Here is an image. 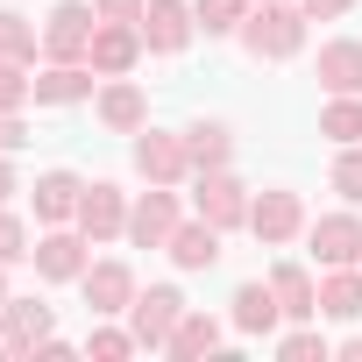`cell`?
<instances>
[{"label": "cell", "mask_w": 362, "mask_h": 362, "mask_svg": "<svg viewBox=\"0 0 362 362\" xmlns=\"http://www.w3.org/2000/svg\"><path fill=\"white\" fill-rule=\"evenodd\" d=\"M305 29H313V15L298 8V0H256L249 22L235 29V43H242V57H256V64H291V57L305 50Z\"/></svg>", "instance_id": "6da1fadb"}, {"label": "cell", "mask_w": 362, "mask_h": 362, "mask_svg": "<svg viewBox=\"0 0 362 362\" xmlns=\"http://www.w3.org/2000/svg\"><path fill=\"white\" fill-rule=\"evenodd\" d=\"M128 163H135L142 185H185V177H192L185 128H135L128 135Z\"/></svg>", "instance_id": "7a4b0ae2"}, {"label": "cell", "mask_w": 362, "mask_h": 362, "mask_svg": "<svg viewBox=\"0 0 362 362\" xmlns=\"http://www.w3.org/2000/svg\"><path fill=\"white\" fill-rule=\"evenodd\" d=\"M249 199H256V192L235 177V163H221V170H192V214L214 221L221 235L249 228Z\"/></svg>", "instance_id": "3957f363"}, {"label": "cell", "mask_w": 362, "mask_h": 362, "mask_svg": "<svg viewBox=\"0 0 362 362\" xmlns=\"http://www.w3.org/2000/svg\"><path fill=\"white\" fill-rule=\"evenodd\" d=\"M93 29H100L93 0H57V8L43 15V64H86Z\"/></svg>", "instance_id": "277c9868"}, {"label": "cell", "mask_w": 362, "mask_h": 362, "mask_svg": "<svg viewBox=\"0 0 362 362\" xmlns=\"http://www.w3.org/2000/svg\"><path fill=\"white\" fill-rule=\"evenodd\" d=\"M305 199L291 192V185H263L256 199H249V235L263 242V249H291L298 235H305Z\"/></svg>", "instance_id": "5b68a950"}, {"label": "cell", "mask_w": 362, "mask_h": 362, "mask_svg": "<svg viewBox=\"0 0 362 362\" xmlns=\"http://www.w3.org/2000/svg\"><path fill=\"white\" fill-rule=\"evenodd\" d=\"M177 320H185V291H177V284H149V291H135V305H128V334H135V348H149V355H163V341H170Z\"/></svg>", "instance_id": "8992f818"}, {"label": "cell", "mask_w": 362, "mask_h": 362, "mask_svg": "<svg viewBox=\"0 0 362 362\" xmlns=\"http://www.w3.org/2000/svg\"><path fill=\"white\" fill-rule=\"evenodd\" d=\"M128 192L114 185V177H93L86 185V199H78V235L93 242V249H107V242H128Z\"/></svg>", "instance_id": "52a82bcc"}, {"label": "cell", "mask_w": 362, "mask_h": 362, "mask_svg": "<svg viewBox=\"0 0 362 362\" xmlns=\"http://www.w3.org/2000/svg\"><path fill=\"white\" fill-rule=\"evenodd\" d=\"M78 291H86V313L93 320H128V305H135V270L121 263V256H100V263H86V277H78Z\"/></svg>", "instance_id": "ba28073f"}, {"label": "cell", "mask_w": 362, "mask_h": 362, "mask_svg": "<svg viewBox=\"0 0 362 362\" xmlns=\"http://www.w3.org/2000/svg\"><path fill=\"white\" fill-rule=\"evenodd\" d=\"M305 249H313V263H320V270L362 263V206H341V214L305 221Z\"/></svg>", "instance_id": "9c48e42d"}, {"label": "cell", "mask_w": 362, "mask_h": 362, "mask_svg": "<svg viewBox=\"0 0 362 362\" xmlns=\"http://www.w3.org/2000/svg\"><path fill=\"white\" fill-rule=\"evenodd\" d=\"M177 221H185L177 185H149V192H135V206H128V242H135V249H163V242L177 235Z\"/></svg>", "instance_id": "30bf717a"}, {"label": "cell", "mask_w": 362, "mask_h": 362, "mask_svg": "<svg viewBox=\"0 0 362 362\" xmlns=\"http://www.w3.org/2000/svg\"><path fill=\"white\" fill-rule=\"evenodd\" d=\"M29 263H36V277H43V284H78V277H86V263H93V242L78 235V221H71V228H43Z\"/></svg>", "instance_id": "8fae6325"}, {"label": "cell", "mask_w": 362, "mask_h": 362, "mask_svg": "<svg viewBox=\"0 0 362 362\" xmlns=\"http://www.w3.org/2000/svg\"><path fill=\"white\" fill-rule=\"evenodd\" d=\"M78 199H86V177H78L71 163H50V170H36V185H29L36 228H71V221H78Z\"/></svg>", "instance_id": "7c38bea8"}, {"label": "cell", "mask_w": 362, "mask_h": 362, "mask_svg": "<svg viewBox=\"0 0 362 362\" xmlns=\"http://www.w3.org/2000/svg\"><path fill=\"white\" fill-rule=\"evenodd\" d=\"M192 36H199L192 0H149V8H142V43H149V57H185Z\"/></svg>", "instance_id": "4fadbf2b"}, {"label": "cell", "mask_w": 362, "mask_h": 362, "mask_svg": "<svg viewBox=\"0 0 362 362\" xmlns=\"http://www.w3.org/2000/svg\"><path fill=\"white\" fill-rule=\"evenodd\" d=\"M142 57H149V43H142V22H100V29H93V50H86V64H93L100 78H128Z\"/></svg>", "instance_id": "5bb4252c"}, {"label": "cell", "mask_w": 362, "mask_h": 362, "mask_svg": "<svg viewBox=\"0 0 362 362\" xmlns=\"http://www.w3.org/2000/svg\"><path fill=\"white\" fill-rule=\"evenodd\" d=\"M228 327H235V334H249V341H277V327H284V305H277L270 277H249V284H235V298H228Z\"/></svg>", "instance_id": "9a60e30c"}, {"label": "cell", "mask_w": 362, "mask_h": 362, "mask_svg": "<svg viewBox=\"0 0 362 362\" xmlns=\"http://www.w3.org/2000/svg\"><path fill=\"white\" fill-rule=\"evenodd\" d=\"M93 114H100L107 135H135V128H149V93H142L135 78H100Z\"/></svg>", "instance_id": "2e32d148"}, {"label": "cell", "mask_w": 362, "mask_h": 362, "mask_svg": "<svg viewBox=\"0 0 362 362\" xmlns=\"http://www.w3.org/2000/svg\"><path fill=\"white\" fill-rule=\"evenodd\" d=\"M0 334H8V355H36V341L57 334V313L29 291V298H8L0 305Z\"/></svg>", "instance_id": "e0dca14e"}, {"label": "cell", "mask_w": 362, "mask_h": 362, "mask_svg": "<svg viewBox=\"0 0 362 362\" xmlns=\"http://www.w3.org/2000/svg\"><path fill=\"white\" fill-rule=\"evenodd\" d=\"M100 93L93 64H36V107H86Z\"/></svg>", "instance_id": "ac0fdd59"}, {"label": "cell", "mask_w": 362, "mask_h": 362, "mask_svg": "<svg viewBox=\"0 0 362 362\" xmlns=\"http://www.w3.org/2000/svg\"><path fill=\"white\" fill-rule=\"evenodd\" d=\"M221 341H228V327H221L214 313H199V305H185V320L170 327V341H163V355H170V362H206V355H214Z\"/></svg>", "instance_id": "d6986e66"}, {"label": "cell", "mask_w": 362, "mask_h": 362, "mask_svg": "<svg viewBox=\"0 0 362 362\" xmlns=\"http://www.w3.org/2000/svg\"><path fill=\"white\" fill-rule=\"evenodd\" d=\"M270 291H277V305H284V320H320V277L305 270V263H270Z\"/></svg>", "instance_id": "ffe728a7"}, {"label": "cell", "mask_w": 362, "mask_h": 362, "mask_svg": "<svg viewBox=\"0 0 362 362\" xmlns=\"http://www.w3.org/2000/svg\"><path fill=\"white\" fill-rule=\"evenodd\" d=\"M313 78L327 93H362V43L355 36H327L320 57H313Z\"/></svg>", "instance_id": "44dd1931"}, {"label": "cell", "mask_w": 362, "mask_h": 362, "mask_svg": "<svg viewBox=\"0 0 362 362\" xmlns=\"http://www.w3.org/2000/svg\"><path fill=\"white\" fill-rule=\"evenodd\" d=\"M163 256H170L177 270H214V263H221V228L199 221V214H192V221H177V235L163 242Z\"/></svg>", "instance_id": "7402d4cb"}, {"label": "cell", "mask_w": 362, "mask_h": 362, "mask_svg": "<svg viewBox=\"0 0 362 362\" xmlns=\"http://www.w3.org/2000/svg\"><path fill=\"white\" fill-rule=\"evenodd\" d=\"M320 320H362V263H341L320 277Z\"/></svg>", "instance_id": "603a6c76"}, {"label": "cell", "mask_w": 362, "mask_h": 362, "mask_svg": "<svg viewBox=\"0 0 362 362\" xmlns=\"http://www.w3.org/2000/svg\"><path fill=\"white\" fill-rule=\"evenodd\" d=\"M185 149H192V170H221V163H235V128L228 121H185Z\"/></svg>", "instance_id": "cb8c5ba5"}, {"label": "cell", "mask_w": 362, "mask_h": 362, "mask_svg": "<svg viewBox=\"0 0 362 362\" xmlns=\"http://www.w3.org/2000/svg\"><path fill=\"white\" fill-rule=\"evenodd\" d=\"M320 135H327L334 149L362 142V93H327V107H320Z\"/></svg>", "instance_id": "d4e9b609"}, {"label": "cell", "mask_w": 362, "mask_h": 362, "mask_svg": "<svg viewBox=\"0 0 362 362\" xmlns=\"http://www.w3.org/2000/svg\"><path fill=\"white\" fill-rule=\"evenodd\" d=\"M0 57L36 64V57H43V22H29L22 8H0Z\"/></svg>", "instance_id": "484cf974"}, {"label": "cell", "mask_w": 362, "mask_h": 362, "mask_svg": "<svg viewBox=\"0 0 362 362\" xmlns=\"http://www.w3.org/2000/svg\"><path fill=\"white\" fill-rule=\"evenodd\" d=\"M270 348H277L284 362H327V355H334V341H327L313 320H291V327H277V341H270Z\"/></svg>", "instance_id": "4316f807"}, {"label": "cell", "mask_w": 362, "mask_h": 362, "mask_svg": "<svg viewBox=\"0 0 362 362\" xmlns=\"http://www.w3.org/2000/svg\"><path fill=\"white\" fill-rule=\"evenodd\" d=\"M256 0H192V15H199V36H235L249 22Z\"/></svg>", "instance_id": "83f0119b"}, {"label": "cell", "mask_w": 362, "mask_h": 362, "mask_svg": "<svg viewBox=\"0 0 362 362\" xmlns=\"http://www.w3.org/2000/svg\"><path fill=\"white\" fill-rule=\"evenodd\" d=\"M29 100H36V64L0 57V114H22Z\"/></svg>", "instance_id": "f1b7e54d"}, {"label": "cell", "mask_w": 362, "mask_h": 362, "mask_svg": "<svg viewBox=\"0 0 362 362\" xmlns=\"http://www.w3.org/2000/svg\"><path fill=\"white\" fill-rule=\"evenodd\" d=\"M29 256H36V235H29V221H22L15 206H0V263L15 270V263H29Z\"/></svg>", "instance_id": "f546056e"}, {"label": "cell", "mask_w": 362, "mask_h": 362, "mask_svg": "<svg viewBox=\"0 0 362 362\" xmlns=\"http://www.w3.org/2000/svg\"><path fill=\"white\" fill-rule=\"evenodd\" d=\"M327 185L348 199V206H362V142H348V149H334V170H327Z\"/></svg>", "instance_id": "4dcf8cb0"}, {"label": "cell", "mask_w": 362, "mask_h": 362, "mask_svg": "<svg viewBox=\"0 0 362 362\" xmlns=\"http://www.w3.org/2000/svg\"><path fill=\"white\" fill-rule=\"evenodd\" d=\"M86 355H93V362H128V355H135V334H128V327H107V320H100V327L86 334Z\"/></svg>", "instance_id": "1f68e13d"}, {"label": "cell", "mask_w": 362, "mask_h": 362, "mask_svg": "<svg viewBox=\"0 0 362 362\" xmlns=\"http://www.w3.org/2000/svg\"><path fill=\"white\" fill-rule=\"evenodd\" d=\"M15 149H29V121L22 114H0V156H15Z\"/></svg>", "instance_id": "d6a6232c"}, {"label": "cell", "mask_w": 362, "mask_h": 362, "mask_svg": "<svg viewBox=\"0 0 362 362\" xmlns=\"http://www.w3.org/2000/svg\"><path fill=\"white\" fill-rule=\"evenodd\" d=\"M93 8H100V22H142L149 0H93Z\"/></svg>", "instance_id": "836d02e7"}, {"label": "cell", "mask_w": 362, "mask_h": 362, "mask_svg": "<svg viewBox=\"0 0 362 362\" xmlns=\"http://www.w3.org/2000/svg\"><path fill=\"white\" fill-rule=\"evenodd\" d=\"M298 8H305L313 22H348V8H355V0H298Z\"/></svg>", "instance_id": "e575fe53"}, {"label": "cell", "mask_w": 362, "mask_h": 362, "mask_svg": "<svg viewBox=\"0 0 362 362\" xmlns=\"http://www.w3.org/2000/svg\"><path fill=\"white\" fill-rule=\"evenodd\" d=\"M71 355H78V348H71V341H57V334H50V341H36V355H29V362H71Z\"/></svg>", "instance_id": "d590c367"}, {"label": "cell", "mask_w": 362, "mask_h": 362, "mask_svg": "<svg viewBox=\"0 0 362 362\" xmlns=\"http://www.w3.org/2000/svg\"><path fill=\"white\" fill-rule=\"evenodd\" d=\"M15 192H22V177H15V156H0V206H8Z\"/></svg>", "instance_id": "8d00e7d4"}, {"label": "cell", "mask_w": 362, "mask_h": 362, "mask_svg": "<svg viewBox=\"0 0 362 362\" xmlns=\"http://www.w3.org/2000/svg\"><path fill=\"white\" fill-rule=\"evenodd\" d=\"M334 355H341V362H362V334H348V341H334Z\"/></svg>", "instance_id": "74e56055"}, {"label": "cell", "mask_w": 362, "mask_h": 362, "mask_svg": "<svg viewBox=\"0 0 362 362\" xmlns=\"http://www.w3.org/2000/svg\"><path fill=\"white\" fill-rule=\"evenodd\" d=\"M8 298H15V291H8V263H0V305H8Z\"/></svg>", "instance_id": "f35d334b"}, {"label": "cell", "mask_w": 362, "mask_h": 362, "mask_svg": "<svg viewBox=\"0 0 362 362\" xmlns=\"http://www.w3.org/2000/svg\"><path fill=\"white\" fill-rule=\"evenodd\" d=\"M0 355H8V334H0Z\"/></svg>", "instance_id": "ab89813d"}]
</instances>
